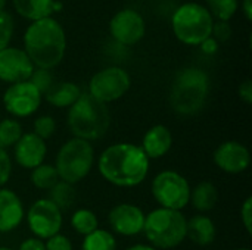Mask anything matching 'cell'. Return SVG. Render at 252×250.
<instances>
[{"mask_svg": "<svg viewBox=\"0 0 252 250\" xmlns=\"http://www.w3.org/2000/svg\"><path fill=\"white\" fill-rule=\"evenodd\" d=\"M151 168V161L143 153L140 146L120 141L102 150L97 159L100 177L121 189H133L140 186Z\"/></svg>", "mask_w": 252, "mask_h": 250, "instance_id": "obj_1", "label": "cell"}, {"mask_svg": "<svg viewBox=\"0 0 252 250\" xmlns=\"http://www.w3.org/2000/svg\"><path fill=\"white\" fill-rule=\"evenodd\" d=\"M66 50V35L53 18L31 22L24 34V52L35 68L53 69L61 63Z\"/></svg>", "mask_w": 252, "mask_h": 250, "instance_id": "obj_2", "label": "cell"}, {"mask_svg": "<svg viewBox=\"0 0 252 250\" xmlns=\"http://www.w3.org/2000/svg\"><path fill=\"white\" fill-rule=\"evenodd\" d=\"M211 80L208 74L195 66L183 68L174 77L170 90V105L180 116H192L201 112L208 100Z\"/></svg>", "mask_w": 252, "mask_h": 250, "instance_id": "obj_3", "label": "cell"}, {"mask_svg": "<svg viewBox=\"0 0 252 250\" xmlns=\"http://www.w3.org/2000/svg\"><path fill=\"white\" fill-rule=\"evenodd\" d=\"M66 124L72 137L92 143L108 133L111 113L105 103L93 99L89 93H81L78 100L68 109Z\"/></svg>", "mask_w": 252, "mask_h": 250, "instance_id": "obj_4", "label": "cell"}, {"mask_svg": "<svg viewBox=\"0 0 252 250\" xmlns=\"http://www.w3.org/2000/svg\"><path fill=\"white\" fill-rule=\"evenodd\" d=\"M186 224L188 218L182 211L155 208L146 214L143 233L157 250L176 249L186 240Z\"/></svg>", "mask_w": 252, "mask_h": 250, "instance_id": "obj_5", "label": "cell"}, {"mask_svg": "<svg viewBox=\"0 0 252 250\" xmlns=\"http://www.w3.org/2000/svg\"><path fill=\"white\" fill-rule=\"evenodd\" d=\"M96 162L94 147L90 141L71 137L56 153L55 168L59 180L71 186L78 184L92 172Z\"/></svg>", "mask_w": 252, "mask_h": 250, "instance_id": "obj_6", "label": "cell"}, {"mask_svg": "<svg viewBox=\"0 0 252 250\" xmlns=\"http://www.w3.org/2000/svg\"><path fill=\"white\" fill-rule=\"evenodd\" d=\"M214 19L208 9L199 3H185L176 9L171 27L179 41L188 46H199L211 37Z\"/></svg>", "mask_w": 252, "mask_h": 250, "instance_id": "obj_7", "label": "cell"}, {"mask_svg": "<svg viewBox=\"0 0 252 250\" xmlns=\"http://www.w3.org/2000/svg\"><path fill=\"white\" fill-rule=\"evenodd\" d=\"M190 192L188 178L173 169L158 172L151 183V193L158 208L183 211L189 205Z\"/></svg>", "mask_w": 252, "mask_h": 250, "instance_id": "obj_8", "label": "cell"}, {"mask_svg": "<svg viewBox=\"0 0 252 250\" xmlns=\"http://www.w3.org/2000/svg\"><path fill=\"white\" fill-rule=\"evenodd\" d=\"M131 78L128 72L120 66H108L96 72L89 83V94L108 105L120 100L130 90Z\"/></svg>", "mask_w": 252, "mask_h": 250, "instance_id": "obj_9", "label": "cell"}, {"mask_svg": "<svg viewBox=\"0 0 252 250\" xmlns=\"http://www.w3.org/2000/svg\"><path fill=\"white\" fill-rule=\"evenodd\" d=\"M25 220L32 237H37L43 242L59 234L63 224L62 211L47 197L32 202L28 208V212H25Z\"/></svg>", "mask_w": 252, "mask_h": 250, "instance_id": "obj_10", "label": "cell"}, {"mask_svg": "<svg viewBox=\"0 0 252 250\" xmlns=\"http://www.w3.org/2000/svg\"><path fill=\"white\" fill-rule=\"evenodd\" d=\"M41 100H43L41 93L30 83V80L10 84L4 90L1 97L6 112L13 119L28 118L34 115L38 111Z\"/></svg>", "mask_w": 252, "mask_h": 250, "instance_id": "obj_11", "label": "cell"}, {"mask_svg": "<svg viewBox=\"0 0 252 250\" xmlns=\"http://www.w3.org/2000/svg\"><path fill=\"white\" fill-rule=\"evenodd\" d=\"M146 214L133 203H118L108 212V225L111 233L123 237H134L143 233Z\"/></svg>", "mask_w": 252, "mask_h": 250, "instance_id": "obj_12", "label": "cell"}, {"mask_svg": "<svg viewBox=\"0 0 252 250\" xmlns=\"http://www.w3.org/2000/svg\"><path fill=\"white\" fill-rule=\"evenodd\" d=\"M214 165L226 174H242L251 165L250 149L238 140H226L213 153Z\"/></svg>", "mask_w": 252, "mask_h": 250, "instance_id": "obj_13", "label": "cell"}, {"mask_svg": "<svg viewBox=\"0 0 252 250\" xmlns=\"http://www.w3.org/2000/svg\"><path fill=\"white\" fill-rule=\"evenodd\" d=\"M146 27L143 16L134 9H124L115 13L109 24L112 38L123 46H133L145 35Z\"/></svg>", "mask_w": 252, "mask_h": 250, "instance_id": "obj_14", "label": "cell"}, {"mask_svg": "<svg viewBox=\"0 0 252 250\" xmlns=\"http://www.w3.org/2000/svg\"><path fill=\"white\" fill-rule=\"evenodd\" d=\"M35 66L28 55L18 47H6L0 52V81L10 84L28 81Z\"/></svg>", "mask_w": 252, "mask_h": 250, "instance_id": "obj_15", "label": "cell"}, {"mask_svg": "<svg viewBox=\"0 0 252 250\" xmlns=\"http://www.w3.org/2000/svg\"><path fill=\"white\" fill-rule=\"evenodd\" d=\"M47 155V144L43 139L31 133H24L13 146V159L22 169H34L44 164Z\"/></svg>", "mask_w": 252, "mask_h": 250, "instance_id": "obj_16", "label": "cell"}, {"mask_svg": "<svg viewBox=\"0 0 252 250\" xmlns=\"http://www.w3.org/2000/svg\"><path fill=\"white\" fill-rule=\"evenodd\" d=\"M25 220V206L22 199L10 189H0V233H12L21 227Z\"/></svg>", "mask_w": 252, "mask_h": 250, "instance_id": "obj_17", "label": "cell"}, {"mask_svg": "<svg viewBox=\"0 0 252 250\" xmlns=\"http://www.w3.org/2000/svg\"><path fill=\"white\" fill-rule=\"evenodd\" d=\"M171 147H173L171 130L162 124H157L151 127L145 133L140 144V149L143 150V153L148 156L149 161L164 158L171 150Z\"/></svg>", "mask_w": 252, "mask_h": 250, "instance_id": "obj_18", "label": "cell"}, {"mask_svg": "<svg viewBox=\"0 0 252 250\" xmlns=\"http://www.w3.org/2000/svg\"><path fill=\"white\" fill-rule=\"evenodd\" d=\"M216 237H217V228L214 221L208 215L198 214L188 220L186 239H189L195 245L202 248L210 246L214 243Z\"/></svg>", "mask_w": 252, "mask_h": 250, "instance_id": "obj_19", "label": "cell"}, {"mask_svg": "<svg viewBox=\"0 0 252 250\" xmlns=\"http://www.w3.org/2000/svg\"><path fill=\"white\" fill-rule=\"evenodd\" d=\"M13 7L22 18L34 22L50 18V15L55 10H59L62 4L55 0H13Z\"/></svg>", "mask_w": 252, "mask_h": 250, "instance_id": "obj_20", "label": "cell"}, {"mask_svg": "<svg viewBox=\"0 0 252 250\" xmlns=\"http://www.w3.org/2000/svg\"><path fill=\"white\" fill-rule=\"evenodd\" d=\"M81 88L71 81H62V83H55L50 90L43 96L49 105L58 109H69L81 96Z\"/></svg>", "mask_w": 252, "mask_h": 250, "instance_id": "obj_21", "label": "cell"}, {"mask_svg": "<svg viewBox=\"0 0 252 250\" xmlns=\"http://www.w3.org/2000/svg\"><path fill=\"white\" fill-rule=\"evenodd\" d=\"M189 203L201 214L213 211L219 203V190L211 181H201L190 192Z\"/></svg>", "mask_w": 252, "mask_h": 250, "instance_id": "obj_22", "label": "cell"}, {"mask_svg": "<svg viewBox=\"0 0 252 250\" xmlns=\"http://www.w3.org/2000/svg\"><path fill=\"white\" fill-rule=\"evenodd\" d=\"M71 227L72 230L86 237L89 234H92L93 231H96L99 227V220H97V215L92 211V209H87V208H80L77 211H74V214L71 215Z\"/></svg>", "mask_w": 252, "mask_h": 250, "instance_id": "obj_23", "label": "cell"}, {"mask_svg": "<svg viewBox=\"0 0 252 250\" xmlns=\"http://www.w3.org/2000/svg\"><path fill=\"white\" fill-rule=\"evenodd\" d=\"M117 239L109 230L97 228L83 239L80 250H117Z\"/></svg>", "mask_w": 252, "mask_h": 250, "instance_id": "obj_24", "label": "cell"}, {"mask_svg": "<svg viewBox=\"0 0 252 250\" xmlns=\"http://www.w3.org/2000/svg\"><path fill=\"white\" fill-rule=\"evenodd\" d=\"M31 184L38 189V190H46L49 192L56 183H59V175L56 172L55 165L52 164H41L37 168L31 169V175H30Z\"/></svg>", "mask_w": 252, "mask_h": 250, "instance_id": "obj_25", "label": "cell"}, {"mask_svg": "<svg viewBox=\"0 0 252 250\" xmlns=\"http://www.w3.org/2000/svg\"><path fill=\"white\" fill-rule=\"evenodd\" d=\"M47 193H49L47 199L52 203H55L62 212L66 211V209H69L74 205L75 196H77L74 186H71L68 183H63V181L56 183Z\"/></svg>", "mask_w": 252, "mask_h": 250, "instance_id": "obj_26", "label": "cell"}, {"mask_svg": "<svg viewBox=\"0 0 252 250\" xmlns=\"http://www.w3.org/2000/svg\"><path fill=\"white\" fill-rule=\"evenodd\" d=\"M22 134H24L22 125L19 124L18 119L4 118L0 121V147L1 149L13 147Z\"/></svg>", "mask_w": 252, "mask_h": 250, "instance_id": "obj_27", "label": "cell"}, {"mask_svg": "<svg viewBox=\"0 0 252 250\" xmlns=\"http://www.w3.org/2000/svg\"><path fill=\"white\" fill-rule=\"evenodd\" d=\"M205 1L211 16L223 22H227L236 13L239 4L238 0H205Z\"/></svg>", "mask_w": 252, "mask_h": 250, "instance_id": "obj_28", "label": "cell"}, {"mask_svg": "<svg viewBox=\"0 0 252 250\" xmlns=\"http://www.w3.org/2000/svg\"><path fill=\"white\" fill-rule=\"evenodd\" d=\"M56 131V121L52 115H40L32 122V133L44 141L53 137Z\"/></svg>", "mask_w": 252, "mask_h": 250, "instance_id": "obj_29", "label": "cell"}, {"mask_svg": "<svg viewBox=\"0 0 252 250\" xmlns=\"http://www.w3.org/2000/svg\"><path fill=\"white\" fill-rule=\"evenodd\" d=\"M30 83L41 93V96H44L50 90V87L55 84L50 71L49 69H40V68L34 69L32 75L30 77Z\"/></svg>", "mask_w": 252, "mask_h": 250, "instance_id": "obj_30", "label": "cell"}, {"mask_svg": "<svg viewBox=\"0 0 252 250\" xmlns=\"http://www.w3.org/2000/svg\"><path fill=\"white\" fill-rule=\"evenodd\" d=\"M13 34V19L12 16L1 10L0 12V52L7 47Z\"/></svg>", "mask_w": 252, "mask_h": 250, "instance_id": "obj_31", "label": "cell"}, {"mask_svg": "<svg viewBox=\"0 0 252 250\" xmlns=\"http://www.w3.org/2000/svg\"><path fill=\"white\" fill-rule=\"evenodd\" d=\"M12 175V159L6 149L0 147V189L6 187Z\"/></svg>", "mask_w": 252, "mask_h": 250, "instance_id": "obj_32", "label": "cell"}, {"mask_svg": "<svg viewBox=\"0 0 252 250\" xmlns=\"http://www.w3.org/2000/svg\"><path fill=\"white\" fill-rule=\"evenodd\" d=\"M44 248L46 250H74L72 242L69 240V237H66L62 233L44 240Z\"/></svg>", "mask_w": 252, "mask_h": 250, "instance_id": "obj_33", "label": "cell"}, {"mask_svg": "<svg viewBox=\"0 0 252 250\" xmlns=\"http://www.w3.org/2000/svg\"><path fill=\"white\" fill-rule=\"evenodd\" d=\"M241 222H242V225H244V228L247 230V233H248V236H251L252 234V197L251 196H248L245 200H244V203H242V206H241Z\"/></svg>", "mask_w": 252, "mask_h": 250, "instance_id": "obj_34", "label": "cell"}, {"mask_svg": "<svg viewBox=\"0 0 252 250\" xmlns=\"http://www.w3.org/2000/svg\"><path fill=\"white\" fill-rule=\"evenodd\" d=\"M232 35V28L227 22L219 21L217 24L213 25V31H211V37L220 43V41H227Z\"/></svg>", "mask_w": 252, "mask_h": 250, "instance_id": "obj_35", "label": "cell"}, {"mask_svg": "<svg viewBox=\"0 0 252 250\" xmlns=\"http://www.w3.org/2000/svg\"><path fill=\"white\" fill-rule=\"evenodd\" d=\"M238 94L241 97V100L247 105L252 103V81L251 80H245L241 83L239 88H238Z\"/></svg>", "mask_w": 252, "mask_h": 250, "instance_id": "obj_36", "label": "cell"}, {"mask_svg": "<svg viewBox=\"0 0 252 250\" xmlns=\"http://www.w3.org/2000/svg\"><path fill=\"white\" fill-rule=\"evenodd\" d=\"M16 250H46V248H44L43 240L37 237H28L19 245V248Z\"/></svg>", "mask_w": 252, "mask_h": 250, "instance_id": "obj_37", "label": "cell"}, {"mask_svg": "<svg viewBox=\"0 0 252 250\" xmlns=\"http://www.w3.org/2000/svg\"><path fill=\"white\" fill-rule=\"evenodd\" d=\"M199 46H201L202 52L207 53V55H214V53L219 50V43H217L213 37L207 38V40H205L202 44H199Z\"/></svg>", "mask_w": 252, "mask_h": 250, "instance_id": "obj_38", "label": "cell"}, {"mask_svg": "<svg viewBox=\"0 0 252 250\" xmlns=\"http://www.w3.org/2000/svg\"><path fill=\"white\" fill-rule=\"evenodd\" d=\"M242 10H244V13H245V16H247V19H248V21H251L252 19V0H244V1H242Z\"/></svg>", "mask_w": 252, "mask_h": 250, "instance_id": "obj_39", "label": "cell"}, {"mask_svg": "<svg viewBox=\"0 0 252 250\" xmlns=\"http://www.w3.org/2000/svg\"><path fill=\"white\" fill-rule=\"evenodd\" d=\"M124 250H157L155 248H152L151 245H143V243H139V245H133L130 248Z\"/></svg>", "mask_w": 252, "mask_h": 250, "instance_id": "obj_40", "label": "cell"}, {"mask_svg": "<svg viewBox=\"0 0 252 250\" xmlns=\"http://www.w3.org/2000/svg\"><path fill=\"white\" fill-rule=\"evenodd\" d=\"M4 4H6V0H0V12L4 9Z\"/></svg>", "mask_w": 252, "mask_h": 250, "instance_id": "obj_41", "label": "cell"}, {"mask_svg": "<svg viewBox=\"0 0 252 250\" xmlns=\"http://www.w3.org/2000/svg\"><path fill=\"white\" fill-rule=\"evenodd\" d=\"M0 250H16V249H12V248H9V246H0Z\"/></svg>", "mask_w": 252, "mask_h": 250, "instance_id": "obj_42", "label": "cell"}, {"mask_svg": "<svg viewBox=\"0 0 252 250\" xmlns=\"http://www.w3.org/2000/svg\"><path fill=\"white\" fill-rule=\"evenodd\" d=\"M235 250H251V249H248V248H239V249H235Z\"/></svg>", "mask_w": 252, "mask_h": 250, "instance_id": "obj_43", "label": "cell"}]
</instances>
